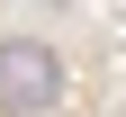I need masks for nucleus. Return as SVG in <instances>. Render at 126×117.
I'll list each match as a JSON object with an SVG mask.
<instances>
[{
  "label": "nucleus",
  "mask_w": 126,
  "mask_h": 117,
  "mask_svg": "<svg viewBox=\"0 0 126 117\" xmlns=\"http://www.w3.org/2000/svg\"><path fill=\"white\" fill-rule=\"evenodd\" d=\"M63 99V54L45 36H9L0 45V117H36Z\"/></svg>",
  "instance_id": "1"
}]
</instances>
